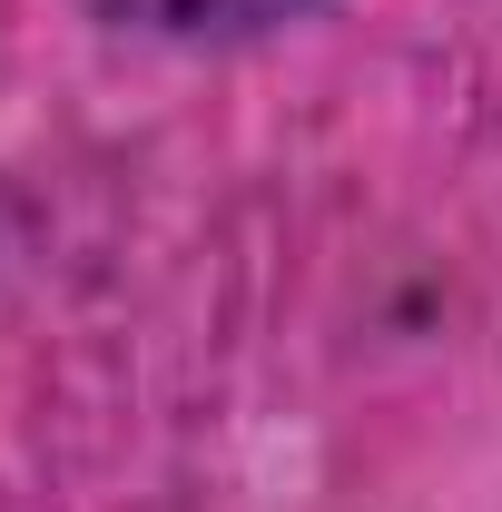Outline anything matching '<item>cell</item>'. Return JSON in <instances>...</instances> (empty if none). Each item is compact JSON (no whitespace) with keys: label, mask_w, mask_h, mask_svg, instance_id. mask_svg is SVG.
<instances>
[{"label":"cell","mask_w":502,"mask_h":512,"mask_svg":"<svg viewBox=\"0 0 502 512\" xmlns=\"http://www.w3.org/2000/svg\"><path fill=\"white\" fill-rule=\"evenodd\" d=\"M89 20L138 30V40H247L276 20H306L315 0H79Z\"/></svg>","instance_id":"1"}]
</instances>
